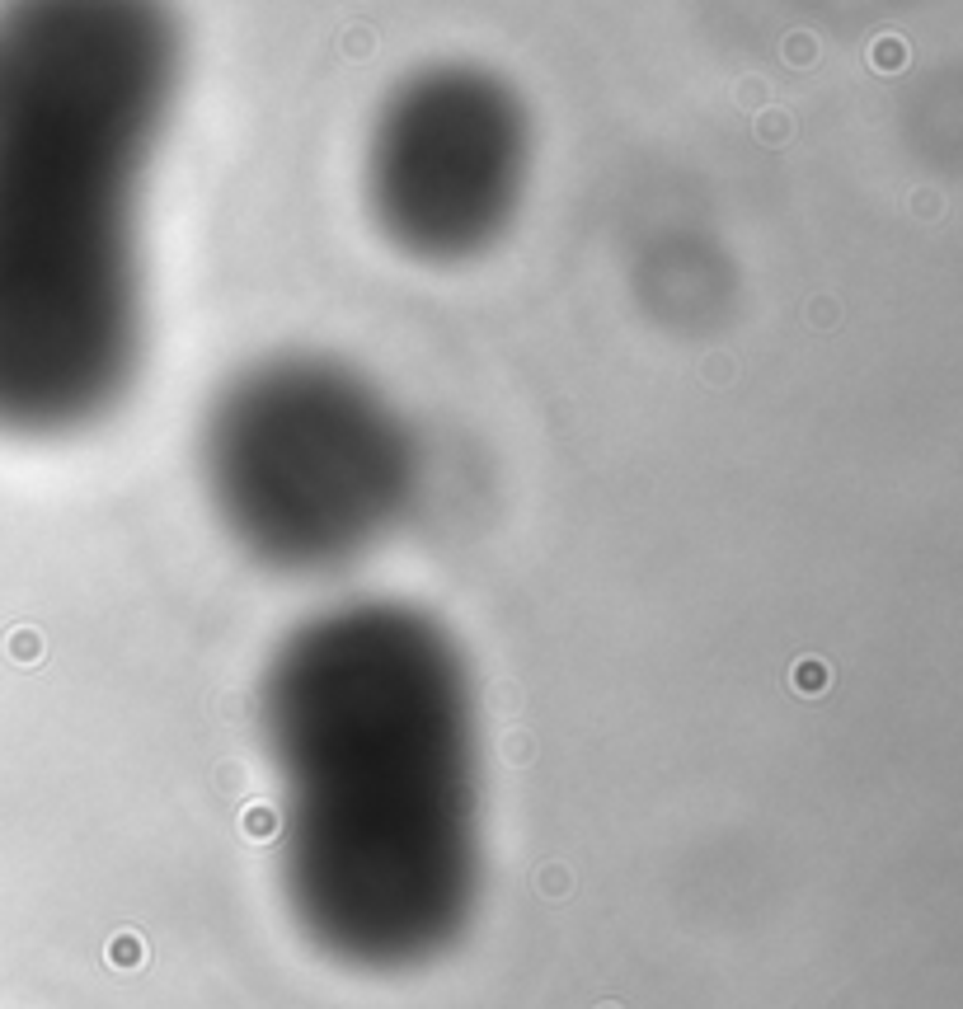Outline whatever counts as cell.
Wrapping results in <instances>:
<instances>
[{"instance_id": "1", "label": "cell", "mask_w": 963, "mask_h": 1009, "mask_svg": "<svg viewBox=\"0 0 963 1009\" xmlns=\"http://www.w3.org/2000/svg\"><path fill=\"white\" fill-rule=\"evenodd\" d=\"M301 934L358 972L442 958L480 902V704L461 648L409 601L301 620L259 690Z\"/></svg>"}, {"instance_id": "2", "label": "cell", "mask_w": 963, "mask_h": 1009, "mask_svg": "<svg viewBox=\"0 0 963 1009\" xmlns=\"http://www.w3.org/2000/svg\"><path fill=\"white\" fill-rule=\"evenodd\" d=\"M184 85L174 0H0V432L109 418L146 343L141 198Z\"/></svg>"}, {"instance_id": "3", "label": "cell", "mask_w": 963, "mask_h": 1009, "mask_svg": "<svg viewBox=\"0 0 963 1009\" xmlns=\"http://www.w3.org/2000/svg\"><path fill=\"white\" fill-rule=\"evenodd\" d=\"M221 526L278 573H339L395 531L419 442L395 399L325 352H278L221 385L202 423Z\"/></svg>"}, {"instance_id": "4", "label": "cell", "mask_w": 963, "mask_h": 1009, "mask_svg": "<svg viewBox=\"0 0 963 1009\" xmlns=\"http://www.w3.org/2000/svg\"><path fill=\"white\" fill-rule=\"evenodd\" d=\"M362 174L376 230L404 259L433 268L480 259L508 235L527 193V104L489 66H423L376 108Z\"/></svg>"}]
</instances>
